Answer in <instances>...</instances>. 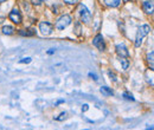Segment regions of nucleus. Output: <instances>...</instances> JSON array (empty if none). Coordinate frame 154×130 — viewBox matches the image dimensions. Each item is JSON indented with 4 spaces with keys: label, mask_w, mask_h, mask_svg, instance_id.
Segmentation results:
<instances>
[{
    "label": "nucleus",
    "mask_w": 154,
    "mask_h": 130,
    "mask_svg": "<svg viewBox=\"0 0 154 130\" xmlns=\"http://www.w3.org/2000/svg\"><path fill=\"white\" fill-rule=\"evenodd\" d=\"M150 31H151V27H150L148 25H142V26L139 27L136 38H135V46H136V47H139V46L142 44L144 38L150 33Z\"/></svg>",
    "instance_id": "obj_1"
},
{
    "label": "nucleus",
    "mask_w": 154,
    "mask_h": 130,
    "mask_svg": "<svg viewBox=\"0 0 154 130\" xmlns=\"http://www.w3.org/2000/svg\"><path fill=\"white\" fill-rule=\"evenodd\" d=\"M78 12H80V16H81V19L84 24H89L92 21V13L87 8L86 5L83 4H80L78 5Z\"/></svg>",
    "instance_id": "obj_2"
},
{
    "label": "nucleus",
    "mask_w": 154,
    "mask_h": 130,
    "mask_svg": "<svg viewBox=\"0 0 154 130\" xmlns=\"http://www.w3.org/2000/svg\"><path fill=\"white\" fill-rule=\"evenodd\" d=\"M71 21H72L71 17L69 14H64L56 21V29L57 30H64V29H66L71 24Z\"/></svg>",
    "instance_id": "obj_3"
},
{
    "label": "nucleus",
    "mask_w": 154,
    "mask_h": 130,
    "mask_svg": "<svg viewBox=\"0 0 154 130\" xmlns=\"http://www.w3.org/2000/svg\"><path fill=\"white\" fill-rule=\"evenodd\" d=\"M39 30L44 35H50L54 31V25L48 21H43L39 24Z\"/></svg>",
    "instance_id": "obj_4"
},
{
    "label": "nucleus",
    "mask_w": 154,
    "mask_h": 130,
    "mask_svg": "<svg viewBox=\"0 0 154 130\" xmlns=\"http://www.w3.org/2000/svg\"><path fill=\"white\" fill-rule=\"evenodd\" d=\"M92 44H94V46H96L100 51H104V50H106V44H104V39H103L102 34L95 35V38H94V40H92Z\"/></svg>",
    "instance_id": "obj_5"
},
{
    "label": "nucleus",
    "mask_w": 154,
    "mask_h": 130,
    "mask_svg": "<svg viewBox=\"0 0 154 130\" xmlns=\"http://www.w3.org/2000/svg\"><path fill=\"white\" fill-rule=\"evenodd\" d=\"M8 18H10V20L13 21L14 24H20V23H22V14L19 13L18 8H13V10L10 12Z\"/></svg>",
    "instance_id": "obj_6"
},
{
    "label": "nucleus",
    "mask_w": 154,
    "mask_h": 130,
    "mask_svg": "<svg viewBox=\"0 0 154 130\" xmlns=\"http://www.w3.org/2000/svg\"><path fill=\"white\" fill-rule=\"evenodd\" d=\"M115 49H116V53L119 55V57H124V58H127V57L129 56V51H128V49L126 47L124 44H118Z\"/></svg>",
    "instance_id": "obj_7"
},
{
    "label": "nucleus",
    "mask_w": 154,
    "mask_h": 130,
    "mask_svg": "<svg viewBox=\"0 0 154 130\" xmlns=\"http://www.w3.org/2000/svg\"><path fill=\"white\" fill-rule=\"evenodd\" d=\"M142 8H144L145 13H147V14H153L154 5L151 0H146V1H144V4H142Z\"/></svg>",
    "instance_id": "obj_8"
},
{
    "label": "nucleus",
    "mask_w": 154,
    "mask_h": 130,
    "mask_svg": "<svg viewBox=\"0 0 154 130\" xmlns=\"http://www.w3.org/2000/svg\"><path fill=\"white\" fill-rule=\"evenodd\" d=\"M19 34L23 37H32L36 34V31L33 29H26V30H19Z\"/></svg>",
    "instance_id": "obj_9"
},
{
    "label": "nucleus",
    "mask_w": 154,
    "mask_h": 130,
    "mask_svg": "<svg viewBox=\"0 0 154 130\" xmlns=\"http://www.w3.org/2000/svg\"><path fill=\"white\" fill-rule=\"evenodd\" d=\"M104 4L108 6V7H118L120 4H121V0H104Z\"/></svg>",
    "instance_id": "obj_10"
},
{
    "label": "nucleus",
    "mask_w": 154,
    "mask_h": 130,
    "mask_svg": "<svg viewBox=\"0 0 154 130\" xmlns=\"http://www.w3.org/2000/svg\"><path fill=\"white\" fill-rule=\"evenodd\" d=\"M100 91H101V94L102 95H104V96H113V90L110 89V88H108V86H101L100 88Z\"/></svg>",
    "instance_id": "obj_11"
},
{
    "label": "nucleus",
    "mask_w": 154,
    "mask_h": 130,
    "mask_svg": "<svg viewBox=\"0 0 154 130\" xmlns=\"http://www.w3.org/2000/svg\"><path fill=\"white\" fill-rule=\"evenodd\" d=\"M1 31H2V33H4V34H6V35H11V34H13V33H14V31H16V30H14V27H13V26L7 25V26H4Z\"/></svg>",
    "instance_id": "obj_12"
},
{
    "label": "nucleus",
    "mask_w": 154,
    "mask_h": 130,
    "mask_svg": "<svg viewBox=\"0 0 154 130\" xmlns=\"http://www.w3.org/2000/svg\"><path fill=\"white\" fill-rule=\"evenodd\" d=\"M120 62H121V65H122L123 70H127V69L129 67V62H128V59H127V58H124V57H120Z\"/></svg>",
    "instance_id": "obj_13"
},
{
    "label": "nucleus",
    "mask_w": 154,
    "mask_h": 130,
    "mask_svg": "<svg viewBox=\"0 0 154 130\" xmlns=\"http://www.w3.org/2000/svg\"><path fill=\"white\" fill-rule=\"evenodd\" d=\"M153 58H154V52L153 51H151V52L148 53V56H147V61H148V63H150V65H151V69H152V70H153V67H154Z\"/></svg>",
    "instance_id": "obj_14"
},
{
    "label": "nucleus",
    "mask_w": 154,
    "mask_h": 130,
    "mask_svg": "<svg viewBox=\"0 0 154 130\" xmlns=\"http://www.w3.org/2000/svg\"><path fill=\"white\" fill-rule=\"evenodd\" d=\"M31 61H32V58L26 57V58H23L22 61H19V63H20V64H29V63H31Z\"/></svg>",
    "instance_id": "obj_15"
},
{
    "label": "nucleus",
    "mask_w": 154,
    "mask_h": 130,
    "mask_svg": "<svg viewBox=\"0 0 154 130\" xmlns=\"http://www.w3.org/2000/svg\"><path fill=\"white\" fill-rule=\"evenodd\" d=\"M123 97L126 98V99H128V100H134V99H135V98L133 97V95L129 94V92H124V94H123Z\"/></svg>",
    "instance_id": "obj_16"
},
{
    "label": "nucleus",
    "mask_w": 154,
    "mask_h": 130,
    "mask_svg": "<svg viewBox=\"0 0 154 130\" xmlns=\"http://www.w3.org/2000/svg\"><path fill=\"white\" fill-rule=\"evenodd\" d=\"M60 116H61V117H57V118H56V121H63V120L66 117V112H62Z\"/></svg>",
    "instance_id": "obj_17"
},
{
    "label": "nucleus",
    "mask_w": 154,
    "mask_h": 130,
    "mask_svg": "<svg viewBox=\"0 0 154 130\" xmlns=\"http://www.w3.org/2000/svg\"><path fill=\"white\" fill-rule=\"evenodd\" d=\"M108 75H109V77H110V78H112L114 82H116V76H115V75H114L112 71H109V72H108Z\"/></svg>",
    "instance_id": "obj_18"
},
{
    "label": "nucleus",
    "mask_w": 154,
    "mask_h": 130,
    "mask_svg": "<svg viewBox=\"0 0 154 130\" xmlns=\"http://www.w3.org/2000/svg\"><path fill=\"white\" fill-rule=\"evenodd\" d=\"M88 109H89V105H88V104H83V106H82V111H83V112H86V111H88Z\"/></svg>",
    "instance_id": "obj_19"
},
{
    "label": "nucleus",
    "mask_w": 154,
    "mask_h": 130,
    "mask_svg": "<svg viewBox=\"0 0 154 130\" xmlns=\"http://www.w3.org/2000/svg\"><path fill=\"white\" fill-rule=\"evenodd\" d=\"M64 2H66V4H69V5H72V4H76L77 0H64Z\"/></svg>",
    "instance_id": "obj_20"
},
{
    "label": "nucleus",
    "mask_w": 154,
    "mask_h": 130,
    "mask_svg": "<svg viewBox=\"0 0 154 130\" xmlns=\"http://www.w3.org/2000/svg\"><path fill=\"white\" fill-rule=\"evenodd\" d=\"M89 77H92L94 81H97L98 78H97V76L95 75V73H92V72H89Z\"/></svg>",
    "instance_id": "obj_21"
},
{
    "label": "nucleus",
    "mask_w": 154,
    "mask_h": 130,
    "mask_svg": "<svg viewBox=\"0 0 154 130\" xmlns=\"http://www.w3.org/2000/svg\"><path fill=\"white\" fill-rule=\"evenodd\" d=\"M32 4L38 6V5H40V4H42V0H32Z\"/></svg>",
    "instance_id": "obj_22"
},
{
    "label": "nucleus",
    "mask_w": 154,
    "mask_h": 130,
    "mask_svg": "<svg viewBox=\"0 0 154 130\" xmlns=\"http://www.w3.org/2000/svg\"><path fill=\"white\" fill-rule=\"evenodd\" d=\"M52 53H55V50L54 49H51V50L48 51V55H52Z\"/></svg>",
    "instance_id": "obj_23"
},
{
    "label": "nucleus",
    "mask_w": 154,
    "mask_h": 130,
    "mask_svg": "<svg viewBox=\"0 0 154 130\" xmlns=\"http://www.w3.org/2000/svg\"><path fill=\"white\" fill-rule=\"evenodd\" d=\"M2 21H4V18H2V17H0V24H1Z\"/></svg>",
    "instance_id": "obj_24"
},
{
    "label": "nucleus",
    "mask_w": 154,
    "mask_h": 130,
    "mask_svg": "<svg viewBox=\"0 0 154 130\" xmlns=\"http://www.w3.org/2000/svg\"><path fill=\"white\" fill-rule=\"evenodd\" d=\"M123 2H128V1H130V0H122Z\"/></svg>",
    "instance_id": "obj_25"
},
{
    "label": "nucleus",
    "mask_w": 154,
    "mask_h": 130,
    "mask_svg": "<svg viewBox=\"0 0 154 130\" xmlns=\"http://www.w3.org/2000/svg\"><path fill=\"white\" fill-rule=\"evenodd\" d=\"M4 1H6V0H0V4H1V2H4Z\"/></svg>",
    "instance_id": "obj_26"
}]
</instances>
